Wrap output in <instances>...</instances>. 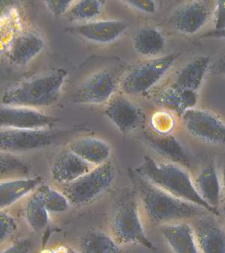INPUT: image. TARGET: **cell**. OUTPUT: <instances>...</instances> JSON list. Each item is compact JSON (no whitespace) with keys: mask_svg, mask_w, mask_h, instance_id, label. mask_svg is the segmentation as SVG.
Listing matches in <instances>:
<instances>
[{"mask_svg":"<svg viewBox=\"0 0 225 253\" xmlns=\"http://www.w3.org/2000/svg\"><path fill=\"white\" fill-rule=\"evenodd\" d=\"M24 216L30 228L34 231H41L48 225L50 213L46 209L38 188L27 201L24 208Z\"/></svg>","mask_w":225,"mask_h":253,"instance_id":"d4e9b609","label":"cell"},{"mask_svg":"<svg viewBox=\"0 0 225 253\" xmlns=\"http://www.w3.org/2000/svg\"><path fill=\"white\" fill-rule=\"evenodd\" d=\"M32 244L29 240H19L3 250V253H28L31 250Z\"/></svg>","mask_w":225,"mask_h":253,"instance_id":"e575fe53","label":"cell"},{"mask_svg":"<svg viewBox=\"0 0 225 253\" xmlns=\"http://www.w3.org/2000/svg\"><path fill=\"white\" fill-rule=\"evenodd\" d=\"M46 209L50 214L66 212L70 208V201L63 192L56 190L48 185H41L38 187Z\"/></svg>","mask_w":225,"mask_h":253,"instance_id":"f1b7e54d","label":"cell"},{"mask_svg":"<svg viewBox=\"0 0 225 253\" xmlns=\"http://www.w3.org/2000/svg\"><path fill=\"white\" fill-rule=\"evenodd\" d=\"M42 183L40 177H19L1 180L0 208L3 211L29 194L33 193Z\"/></svg>","mask_w":225,"mask_h":253,"instance_id":"7402d4cb","label":"cell"},{"mask_svg":"<svg viewBox=\"0 0 225 253\" xmlns=\"http://www.w3.org/2000/svg\"><path fill=\"white\" fill-rule=\"evenodd\" d=\"M68 147L92 166H99L110 161L111 147L105 140L91 136L76 138Z\"/></svg>","mask_w":225,"mask_h":253,"instance_id":"ffe728a7","label":"cell"},{"mask_svg":"<svg viewBox=\"0 0 225 253\" xmlns=\"http://www.w3.org/2000/svg\"><path fill=\"white\" fill-rule=\"evenodd\" d=\"M116 170L111 162L96 166L75 181L62 185L72 205L83 206L96 200L114 182Z\"/></svg>","mask_w":225,"mask_h":253,"instance_id":"8992f818","label":"cell"},{"mask_svg":"<svg viewBox=\"0 0 225 253\" xmlns=\"http://www.w3.org/2000/svg\"><path fill=\"white\" fill-rule=\"evenodd\" d=\"M119 87L120 84L113 74L108 70L99 71L86 79L74 96V102L86 105L108 103Z\"/></svg>","mask_w":225,"mask_h":253,"instance_id":"30bf717a","label":"cell"},{"mask_svg":"<svg viewBox=\"0 0 225 253\" xmlns=\"http://www.w3.org/2000/svg\"><path fill=\"white\" fill-rule=\"evenodd\" d=\"M210 66L211 57L210 56H197L180 69L171 85L180 89L198 92Z\"/></svg>","mask_w":225,"mask_h":253,"instance_id":"44dd1931","label":"cell"},{"mask_svg":"<svg viewBox=\"0 0 225 253\" xmlns=\"http://www.w3.org/2000/svg\"><path fill=\"white\" fill-rule=\"evenodd\" d=\"M221 179H222V188H223V192L225 193V165L222 167V174H221Z\"/></svg>","mask_w":225,"mask_h":253,"instance_id":"f35d334b","label":"cell"},{"mask_svg":"<svg viewBox=\"0 0 225 253\" xmlns=\"http://www.w3.org/2000/svg\"><path fill=\"white\" fill-rule=\"evenodd\" d=\"M127 28V24L119 20H94L77 26L74 31L88 41L106 44L116 41Z\"/></svg>","mask_w":225,"mask_h":253,"instance_id":"e0dca14e","label":"cell"},{"mask_svg":"<svg viewBox=\"0 0 225 253\" xmlns=\"http://www.w3.org/2000/svg\"><path fill=\"white\" fill-rule=\"evenodd\" d=\"M161 234L174 253H199L194 228L191 224L180 221L162 225Z\"/></svg>","mask_w":225,"mask_h":253,"instance_id":"ac0fdd59","label":"cell"},{"mask_svg":"<svg viewBox=\"0 0 225 253\" xmlns=\"http://www.w3.org/2000/svg\"><path fill=\"white\" fill-rule=\"evenodd\" d=\"M0 120L1 128L17 129H50L58 121L37 108L5 105L1 106Z\"/></svg>","mask_w":225,"mask_h":253,"instance_id":"8fae6325","label":"cell"},{"mask_svg":"<svg viewBox=\"0 0 225 253\" xmlns=\"http://www.w3.org/2000/svg\"><path fill=\"white\" fill-rule=\"evenodd\" d=\"M17 0H1V8H4L5 6H9L15 3Z\"/></svg>","mask_w":225,"mask_h":253,"instance_id":"74e56055","label":"cell"},{"mask_svg":"<svg viewBox=\"0 0 225 253\" xmlns=\"http://www.w3.org/2000/svg\"><path fill=\"white\" fill-rule=\"evenodd\" d=\"M144 139L151 148L168 162L183 167L191 166V155L172 134H159L154 131H146Z\"/></svg>","mask_w":225,"mask_h":253,"instance_id":"2e32d148","label":"cell"},{"mask_svg":"<svg viewBox=\"0 0 225 253\" xmlns=\"http://www.w3.org/2000/svg\"><path fill=\"white\" fill-rule=\"evenodd\" d=\"M128 172L137 196L147 216L154 223L166 225L196 219L210 212L198 205L179 199L163 190L143 177L135 169Z\"/></svg>","mask_w":225,"mask_h":253,"instance_id":"6da1fadb","label":"cell"},{"mask_svg":"<svg viewBox=\"0 0 225 253\" xmlns=\"http://www.w3.org/2000/svg\"><path fill=\"white\" fill-rule=\"evenodd\" d=\"M135 170L173 196L198 205L216 216L220 215V211L211 208L202 199L194 180L183 166L171 162L161 163L147 155L141 166Z\"/></svg>","mask_w":225,"mask_h":253,"instance_id":"7a4b0ae2","label":"cell"},{"mask_svg":"<svg viewBox=\"0 0 225 253\" xmlns=\"http://www.w3.org/2000/svg\"><path fill=\"white\" fill-rule=\"evenodd\" d=\"M44 45L39 33L32 30H21L8 43L6 57L13 65L26 66L43 51Z\"/></svg>","mask_w":225,"mask_h":253,"instance_id":"4fadbf2b","label":"cell"},{"mask_svg":"<svg viewBox=\"0 0 225 253\" xmlns=\"http://www.w3.org/2000/svg\"><path fill=\"white\" fill-rule=\"evenodd\" d=\"M173 112L166 110L156 113L152 118V125L154 132L159 134H171L175 127V118Z\"/></svg>","mask_w":225,"mask_h":253,"instance_id":"f546056e","label":"cell"},{"mask_svg":"<svg viewBox=\"0 0 225 253\" xmlns=\"http://www.w3.org/2000/svg\"><path fill=\"white\" fill-rule=\"evenodd\" d=\"M128 6L144 14H152L156 12L155 0H122Z\"/></svg>","mask_w":225,"mask_h":253,"instance_id":"d6a6232c","label":"cell"},{"mask_svg":"<svg viewBox=\"0 0 225 253\" xmlns=\"http://www.w3.org/2000/svg\"><path fill=\"white\" fill-rule=\"evenodd\" d=\"M111 235L120 244H137L155 250L143 226L139 207L135 196L128 194L116 204L110 220Z\"/></svg>","mask_w":225,"mask_h":253,"instance_id":"277c9868","label":"cell"},{"mask_svg":"<svg viewBox=\"0 0 225 253\" xmlns=\"http://www.w3.org/2000/svg\"><path fill=\"white\" fill-rule=\"evenodd\" d=\"M105 114L123 134L134 132L144 124V114L140 108L124 95L112 97L107 105Z\"/></svg>","mask_w":225,"mask_h":253,"instance_id":"7c38bea8","label":"cell"},{"mask_svg":"<svg viewBox=\"0 0 225 253\" xmlns=\"http://www.w3.org/2000/svg\"><path fill=\"white\" fill-rule=\"evenodd\" d=\"M216 9L215 29L225 27V0H214Z\"/></svg>","mask_w":225,"mask_h":253,"instance_id":"836d02e7","label":"cell"},{"mask_svg":"<svg viewBox=\"0 0 225 253\" xmlns=\"http://www.w3.org/2000/svg\"><path fill=\"white\" fill-rule=\"evenodd\" d=\"M100 0H77L65 14L68 21L86 23L94 21L102 11Z\"/></svg>","mask_w":225,"mask_h":253,"instance_id":"4316f807","label":"cell"},{"mask_svg":"<svg viewBox=\"0 0 225 253\" xmlns=\"http://www.w3.org/2000/svg\"><path fill=\"white\" fill-rule=\"evenodd\" d=\"M216 216L207 212L192 225L200 253H225V230Z\"/></svg>","mask_w":225,"mask_h":253,"instance_id":"5bb4252c","label":"cell"},{"mask_svg":"<svg viewBox=\"0 0 225 253\" xmlns=\"http://www.w3.org/2000/svg\"><path fill=\"white\" fill-rule=\"evenodd\" d=\"M63 133L50 129H17L1 128V151L17 153L40 150L52 145Z\"/></svg>","mask_w":225,"mask_h":253,"instance_id":"ba28073f","label":"cell"},{"mask_svg":"<svg viewBox=\"0 0 225 253\" xmlns=\"http://www.w3.org/2000/svg\"><path fill=\"white\" fill-rule=\"evenodd\" d=\"M82 251L84 253H119V244L103 231L91 230L80 241Z\"/></svg>","mask_w":225,"mask_h":253,"instance_id":"484cf974","label":"cell"},{"mask_svg":"<svg viewBox=\"0 0 225 253\" xmlns=\"http://www.w3.org/2000/svg\"><path fill=\"white\" fill-rule=\"evenodd\" d=\"M95 166L88 163L69 147L56 155L50 169L52 180L64 185L75 181Z\"/></svg>","mask_w":225,"mask_h":253,"instance_id":"9a60e30c","label":"cell"},{"mask_svg":"<svg viewBox=\"0 0 225 253\" xmlns=\"http://www.w3.org/2000/svg\"><path fill=\"white\" fill-rule=\"evenodd\" d=\"M17 225L12 216L4 211H1L0 213V241L1 244L5 242L7 239L17 231Z\"/></svg>","mask_w":225,"mask_h":253,"instance_id":"4dcf8cb0","label":"cell"},{"mask_svg":"<svg viewBox=\"0 0 225 253\" xmlns=\"http://www.w3.org/2000/svg\"><path fill=\"white\" fill-rule=\"evenodd\" d=\"M203 39H219L225 40V27L222 29H214L201 36Z\"/></svg>","mask_w":225,"mask_h":253,"instance_id":"d590c367","label":"cell"},{"mask_svg":"<svg viewBox=\"0 0 225 253\" xmlns=\"http://www.w3.org/2000/svg\"><path fill=\"white\" fill-rule=\"evenodd\" d=\"M193 138L211 145L225 147V122L207 110L192 108L180 117Z\"/></svg>","mask_w":225,"mask_h":253,"instance_id":"52a82bcc","label":"cell"},{"mask_svg":"<svg viewBox=\"0 0 225 253\" xmlns=\"http://www.w3.org/2000/svg\"><path fill=\"white\" fill-rule=\"evenodd\" d=\"M198 100L197 91L180 89L171 84L160 94L158 102L164 109L181 117L186 111L196 108Z\"/></svg>","mask_w":225,"mask_h":253,"instance_id":"603a6c76","label":"cell"},{"mask_svg":"<svg viewBox=\"0 0 225 253\" xmlns=\"http://www.w3.org/2000/svg\"><path fill=\"white\" fill-rule=\"evenodd\" d=\"M165 38L154 27H144L133 37V47L139 54L153 58L161 55L165 48Z\"/></svg>","mask_w":225,"mask_h":253,"instance_id":"cb8c5ba5","label":"cell"},{"mask_svg":"<svg viewBox=\"0 0 225 253\" xmlns=\"http://www.w3.org/2000/svg\"><path fill=\"white\" fill-rule=\"evenodd\" d=\"M221 211H222V215L224 216V218L225 219V202H222V205L220 207Z\"/></svg>","mask_w":225,"mask_h":253,"instance_id":"ab89813d","label":"cell"},{"mask_svg":"<svg viewBox=\"0 0 225 253\" xmlns=\"http://www.w3.org/2000/svg\"><path fill=\"white\" fill-rule=\"evenodd\" d=\"M69 72L64 68H55L7 89L2 105L41 108L58 102Z\"/></svg>","mask_w":225,"mask_h":253,"instance_id":"3957f363","label":"cell"},{"mask_svg":"<svg viewBox=\"0 0 225 253\" xmlns=\"http://www.w3.org/2000/svg\"><path fill=\"white\" fill-rule=\"evenodd\" d=\"M212 6L209 0H190L177 7L169 18L174 30L185 35H194L210 21Z\"/></svg>","mask_w":225,"mask_h":253,"instance_id":"9c48e42d","label":"cell"},{"mask_svg":"<svg viewBox=\"0 0 225 253\" xmlns=\"http://www.w3.org/2000/svg\"><path fill=\"white\" fill-rule=\"evenodd\" d=\"M47 9L54 17L65 16L77 0H44Z\"/></svg>","mask_w":225,"mask_h":253,"instance_id":"1f68e13d","label":"cell"},{"mask_svg":"<svg viewBox=\"0 0 225 253\" xmlns=\"http://www.w3.org/2000/svg\"><path fill=\"white\" fill-rule=\"evenodd\" d=\"M180 53L150 58L131 69L122 79L120 88L126 95H144L153 89L172 69Z\"/></svg>","mask_w":225,"mask_h":253,"instance_id":"5b68a950","label":"cell"},{"mask_svg":"<svg viewBox=\"0 0 225 253\" xmlns=\"http://www.w3.org/2000/svg\"><path fill=\"white\" fill-rule=\"evenodd\" d=\"M0 163L1 180L26 177L30 171L28 163L10 152L2 151Z\"/></svg>","mask_w":225,"mask_h":253,"instance_id":"83f0119b","label":"cell"},{"mask_svg":"<svg viewBox=\"0 0 225 253\" xmlns=\"http://www.w3.org/2000/svg\"><path fill=\"white\" fill-rule=\"evenodd\" d=\"M196 189L207 205L220 211L222 203V179L214 163L205 166L194 180Z\"/></svg>","mask_w":225,"mask_h":253,"instance_id":"d6986e66","label":"cell"},{"mask_svg":"<svg viewBox=\"0 0 225 253\" xmlns=\"http://www.w3.org/2000/svg\"><path fill=\"white\" fill-rule=\"evenodd\" d=\"M214 69L216 72L225 76V53H223L216 61Z\"/></svg>","mask_w":225,"mask_h":253,"instance_id":"8d00e7d4","label":"cell"}]
</instances>
